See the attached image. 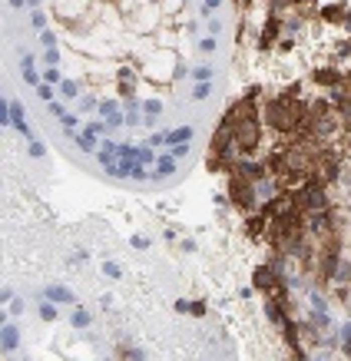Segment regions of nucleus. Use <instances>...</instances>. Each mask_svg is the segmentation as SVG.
Here are the masks:
<instances>
[{
  "mask_svg": "<svg viewBox=\"0 0 351 361\" xmlns=\"http://www.w3.org/2000/svg\"><path fill=\"white\" fill-rule=\"evenodd\" d=\"M232 136H235L239 149H245V153L258 146V123L252 120V113H245V120H242L239 126H235V133H232Z\"/></svg>",
  "mask_w": 351,
  "mask_h": 361,
  "instance_id": "nucleus-1",
  "label": "nucleus"
},
{
  "mask_svg": "<svg viewBox=\"0 0 351 361\" xmlns=\"http://www.w3.org/2000/svg\"><path fill=\"white\" fill-rule=\"evenodd\" d=\"M229 193H232V199H235V202H242V206H252V186H248L245 179L235 176V179L229 183Z\"/></svg>",
  "mask_w": 351,
  "mask_h": 361,
  "instance_id": "nucleus-2",
  "label": "nucleus"
},
{
  "mask_svg": "<svg viewBox=\"0 0 351 361\" xmlns=\"http://www.w3.org/2000/svg\"><path fill=\"white\" fill-rule=\"evenodd\" d=\"M172 172H176V159H172V156H159L156 169L149 172V179H156V183H159V179H169Z\"/></svg>",
  "mask_w": 351,
  "mask_h": 361,
  "instance_id": "nucleus-3",
  "label": "nucleus"
},
{
  "mask_svg": "<svg viewBox=\"0 0 351 361\" xmlns=\"http://www.w3.org/2000/svg\"><path fill=\"white\" fill-rule=\"evenodd\" d=\"M0 338H4V351H14V348L20 345V331H17V325H4Z\"/></svg>",
  "mask_w": 351,
  "mask_h": 361,
  "instance_id": "nucleus-4",
  "label": "nucleus"
},
{
  "mask_svg": "<svg viewBox=\"0 0 351 361\" xmlns=\"http://www.w3.org/2000/svg\"><path fill=\"white\" fill-rule=\"evenodd\" d=\"M100 113L106 116V123H110V126H120V123H123L120 106H116V103H110V100H106V103H100Z\"/></svg>",
  "mask_w": 351,
  "mask_h": 361,
  "instance_id": "nucleus-5",
  "label": "nucleus"
},
{
  "mask_svg": "<svg viewBox=\"0 0 351 361\" xmlns=\"http://www.w3.org/2000/svg\"><path fill=\"white\" fill-rule=\"evenodd\" d=\"M189 139H192V126H176L172 133H166V143H172V146L189 143Z\"/></svg>",
  "mask_w": 351,
  "mask_h": 361,
  "instance_id": "nucleus-6",
  "label": "nucleus"
},
{
  "mask_svg": "<svg viewBox=\"0 0 351 361\" xmlns=\"http://www.w3.org/2000/svg\"><path fill=\"white\" fill-rule=\"evenodd\" d=\"M47 298L53 302V305L56 302H73V292L63 289V285H53V289H47Z\"/></svg>",
  "mask_w": 351,
  "mask_h": 361,
  "instance_id": "nucleus-7",
  "label": "nucleus"
},
{
  "mask_svg": "<svg viewBox=\"0 0 351 361\" xmlns=\"http://www.w3.org/2000/svg\"><path fill=\"white\" fill-rule=\"evenodd\" d=\"M192 80L209 83V80H212V70H209V66H196V70H192Z\"/></svg>",
  "mask_w": 351,
  "mask_h": 361,
  "instance_id": "nucleus-8",
  "label": "nucleus"
},
{
  "mask_svg": "<svg viewBox=\"0 0 351 361\" xmlns=\"http://www.w3.org/2000/svg\"><path fill=\"white\" fill-rule=\"evenodd\" d=\"M209 93H212V83H199L192 89V100H209Z\"/></svg>",
  "mask_w": 351,
  "mask_h": 361,
  "instance_id": "nucleus-9",
  "label": "nucleus"
},
{
  "mask_svg": "<svg viewBox=\"0 0 351 361\" xmlns=\"http://www.w3.org/2000/svg\"><path fill=\"white\" fill-rule=\"evenodd\" d=\"M152 159H156V153H152V146H139V166H149Z\"/></svg>",
  "mask_w": 351,
  "mask_h": 361,
  "instance_id": "nucleus-10",
  "label": "nucleus"
},
{
  "mask_svg": "<svg viewBox=\"0 0 351 361\" xmlns=\"http://www.w3.org/2000/svg\"><path fill=\"white\" fill-rule=\"evenodd\" d=\"M73 328H86V325H90V315L86 312H83V308H80V312H73Z\"/></svg>",
  "mask_w": 351,
  "mask_h": 361,
  "instance_id": "nucleus-11",
  "label": "nucleus"
},
{
  "mask_svg": "<svg viewBox=\"0 0 351 361\" xmlns=\"http://www.w3.org/2000/svg\"><path fill=\"white\" fill-rule=\"evenodd\" d=\"M40 318H43V321H53V318H56V305L43 302V305H40Z\"/></svg>",
  "mask_w": 351,
  "mask_h": 361,
  "instance_id": "nucleus-12",
  "label": "nucleus"
},
{
  "mask_svg": "<svg viewBox=\"0 0 351 361\" xmlns=\"http://www.w3.org/2000/svg\"><path fill=\"white\" fill-rule=\"evenodd\" d=\"M60 89H63V97H66V100H73L76 93H80V86H76L73 80H63V86H60Z\"/></svg>",
  "mask_w": 351,
  "mask_h": 361,
  "instance_id": "nucleus-13",
  "label": "nucleus"
},
{
  "mask_svg": "<svg viewBox=\"0 0 351 361\" xmlns=\"http://www.w3.org/2000/svg\"><path fill=\"white\" fill-rule=\"evenodd\" d=\"M255 285H258V289H269V285H272V275L265 272V268H258V272H255Z\"/></svg>",
  "mask_w": 351,
  "mask_h": 361,
  "instance_id": "nucleus-14",
  "label": "nucleus"
},
{
  "mask_svg": "<svg viewBox=\"0 0 351 361\" xmlns=\"http://www.w3.org/2000/svg\"><path fill=\"white\" fill-rule=\"evenodd\" d=\"M169 156H172V159H183V156H189V143H179V146H172V153H169Z\"/></svg>",
  "mask_w": 351,
  "mask_h": 361,
  "instance_id": "nucleus-15",
  "label": "nucleus"
},
{
  "mask_svg": "<svg viewBox=\"0 0 351 361\" xmlns=\"http://www.w3.org/2000/svg\"><path fill=\"white\" fill-rule=\"evenodd\" d=\"M76 146H80V149H93V136H90V133L76 136Z\"/></svg>",
  "mask_w": 351,
  "mask_h": 361,
  "instance_id": "nucleus-16",
  "label": "nucleus"
},
{
  "mask_svg": "<svg viewBox=\"0 0 351 361\" xmlns=\"http://www.w3.org/2000/svg\"><path fill=\"white\" fill-rule=\"evenodd\" d=\"M86 133H90V136H100V133H106V123H90Z\"/></svg>",
  "mask_w": 351,
  "mask_h": 361,
  "instance_id": "nucleus-17",
  "label": "nucleus"
},
{
  "mask_svg": "<svg viewBox=\"0 0 351 361\" xmlns=\"http://www.w3.org/2000/svg\"><path fill=\"white\" fill-rule=\"evenodd\" d=\"M103 272L110 275V279H120V265H113V262H103Z\"/></svg>",
  "mask_w": 351,
  "mask_h": 361,
  "instance_id": "nucleus-18",
  "label": "nucleus"
},
{
  "mask_svg": "<svg viewBox=\"0 0 351 361\" xmlns=\"http://www.w3.org/2000/svg\"><path fill=\"white\" fill-rule=\"evenodd\" d=\"M43 76H47V83H50V86H53V83H60V70H56V66H50V70L43 73Z\"/></svg>",
  "mask_w": 351,
  "mask_h": 361,
  "instance_id": "nucleus-19",
  "label": "nucleus"
},
{
  "mask_svg": "<svg viewBox=\"0 0 351 361\" xmlns=\"http://www.w3.org/2000/svg\"><path fill=\"white\" fill-rule=\"evenodd\" d=\"M33 27H37V30H47V17H43V14H33Z\"/></svg>",
  "mask_w": 351,
  "mask_h": 361,
  "instance_id": "nucleus-20",
  "label": "nucleus"
},
{
  "mask_svg": "<svg viewBox=\"0 0 351 361\" xmlns=\"http://www.w3.org/2000/svg\"><path fill=\"white\" fill-rule=\"evenodd\" d=\"M43 60H47L50 66H56V60H60V53H56V50H47V53H43Z\"/></svg>",
  "mask_w": 351,
  "mask_h": 361,
  "instance_id": "nucleus-21",
  "label": "nucleus"
},
{
  "mask_svg": "<svg viewBox=\"0 0 351 361\" xmlns=\"http://www.w3.org/2000/svg\"><path fill=\"white\" fill-rule=\"evenodd\" d=\"M146 113H149V116H156V113H162V106L156 103V100H149V103H146Z\"/></svg>",
  "mask_w": 351,
  "mask_h": 361,
  "instance_id": "nucleus-22",
  "label": "nucleus"
},
{
  "mask_svg": "<svg viewBox=\"0 0 351 361\" xmlns=\"http://www.w3.org/2000/svg\"><path fill=\"white\" fill-rule=\"evenodd\" d=\"M30 156H33V159H40V156H43V146H40V143H30Z\"/></svg>",
  "mask_w": 351,
  "mask_h": 361,
  "instance_id": "nucleus-23",
  "label": "nucleus"
},
{
  "mask_svg": "<svg viewBox=\"0 0 351 361\" xmlns=\"http://www.w3.org/2000/svg\"><path fill=\"white\" fill-rule=\"evenodd\" d=\"M199 50H202V53H212V50H216V40H202Z\"/></svg>",
  "mask_w": 351,
  "mask_h": 361,
  "instance_id": "nucleus-24",
  "label": "nucleus"
},
{
  "mask_svg": "<svg viewBox=\"0 0 351 361\" xmlns=\"http://www.w3.org/2000/svg\"><path fill=\"white\" fill-rule=\"evenodd\" d=\"M40 40H43V47H53V33L43 30V33H40Z\"/></svg>",
  "mask_w": 351,
  "mask_h": 361,
  "instance_id": "nucleus-25",
  "label": "nucleus"
},
{
  "mask_svg": "<svg viewBox=\"0 0 351 361\" xmlns=\"http://www.w3.org/2000/svg\"><path fill=\"white\" fill-rule=\"evenodd\" d=\"M24 80H27V83H37V73H33L30 66H24Z\"/></svg>",
  "mask_w": 351,
  "mask_h": 361,
  "instance_id": "nucleus-26",
  "label": "nucleus"
},
{
  "mask_svg": "<svg viewBox=\"0 0 351 361\" xmlns=\"http://www.w3.org/2000/svg\"><path fill=\"white\" fill-rule=\"evenodd\" d=\"M60 123H63L66 129H73V126H76V116H70V113H66V116H63V120H60Z\"/></svg>",
  "mask_w": 351,
  "mask_h": 361,
  "instance_id": "nucleus-27",
  "label": "nucleus"
},
{
  "mask_svg": "<svg viewBox=\"0 0 351 361\" xmlns=\"http://www.w3.org/2000/svg\"><path fill=\"white\" fill-rule=\"evenodd\" d=\"M37 93H40V100H53V89H50V86H40Z\"/></svg>",
  "mask_w": 351,
  "mask_h": 361,
  "instance_id": "nucleus-28",
  "label": "nucleus"
},
{
  "mask_svg": "<svg viewBox=\"0 0 351 361\" xmlns=\"http://www.w3.org/2000/svg\"><path fill=\"white\" fill-rule=\"evenodd\" d=\"M80 110H86V113H90V110H96V100H90V97H86V100L80 103Z\"/></svg>",
  "mask_w": 351,
  "mask_h": 361,
  "instance_id": "nucleus-29",
  "label": "nucleus"
},
{
  "mask_svg": "<svg viewBox=\"0 0 351 361\" xmlns=\"http://www.w3.org/2000/svg\"><path fill=\"white\" fill-rule=\"evenodd\" d=\"M216 7H219V0H206V4H202V10H206V14H212Z\"/></svg>",
  "mask_w": 351,
  "mask_h": 361,
  "instance_id": "nucleus-30",
  "label": "nucleus"
},
{
  "mask_svg": "<svg viewBox=\"0 0 351 361\" xmlns=\"http://www.w3.org/2000/svg\"><path fill=\"white\" fill-rule=\"evenodd\" d=\"M10 7H24V0H10Z\"/></svg>",
  "mask_w": 351,
  "mask_h": 361,
  "instance_id": "nucleus-31",
  "label": "nucleus"
},
{
  "mask_svg": "<svg viewBox=\"0 0 351 361\" xmlns=\"http://www.w3.org/2000/svg\"><path fill=\"white\" fill-rule=\"evenodd\" d=\"M37 4H40V0H30V7H37Z\"/></svg>",
  "mask_w": 351,
  "mask_h": 361,
  "instance_id": "nucleus-32",
  "label": "nucleus"
}]
</instances>
